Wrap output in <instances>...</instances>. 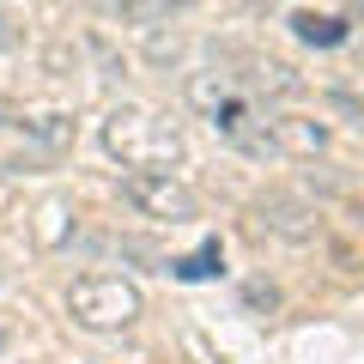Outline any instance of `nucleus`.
Returning a JSON list of instances; mask_svg holds the SVG:
<instances>
[{"mask_svg":"<svg viewBox=\"0 0 364 364\" xmlns=\"http://www.w3.org/2000/svg\"><path fill=\"white\" fill-rule=\"evenodd\" d=\"M140 310H146L140 286L122 279V273H85V279L67 286V316L91 334H122V328L140 322Z\"/></svg>","mask_w":364,"mask_h":364,"instance_id":"7ed1b4c3","label":"nucleus"},{"mask_svg":"<svg viewBox=\"0 0 364 364\" xmlns=\"http://www.w3.org/2000/svg\"><path fill=\"white\" fill-rule=\"evenodd\" d=\"M0 43H13V18H0Z\"/></svg>","mask_w":364,"mask_h":364,"instance_id":"4468645a","label":"nucleus"},{"mask_svg":"<svg viewBox=\"0 0 364 364\" xmlns=\"http://www.w3.org/2000/svg\"><path fill=\"white\" fill-rule=\"evenodd\" d=\"M122 200H128L140 219H170V225L200 219L195 188L182 176H170V170H128V176H122Z\"/></svg>","mask_w":364,"mask_h":364,"instance_id":"20e7f679","label":"nucleus"},{"mask_svg":"<svg viewBox=\"0 0 364 364\" xmlns=\"http://www.w3.org/2000/svg\"><path fill=\"white\" fill-rule=\"evenodd\" d=\"M243 304H249V310H273V304H279V291L261 286V279H249V286H243Z\"/></svg>","mask_w":364,"mask_h":364,"instance_id":"9b49d317","label":"nucleus"},{"mask_svg":"<svg viewBox=\"0 0 364 364\" xmlns=\"http://www.w3.org/2000/svg\"><path fill=\"white\" fill-rule=\"evenodd\" d=\"M291 31H298V43H310V49H340L346 43V18H328V13H291Z\"/></svg>","mask_w":364,"mask_h":364,"instance_id":"6e6552de","label":"nucleus"},{"mask_svg":"<svg viewBox=\"0 0 364 364\" xmlns=\"http://www.w3.org/2000/svg\"><path fill=\"white\" fill-rule=\"evenodd\" d=\"M273 146L279 158H316L328 146V122H310V116H273Z\"/></svg>","mask_w":364,"mask_h":364,"instance_id":"423d86ee","label":"nucleus"},{"mask_svg":"<svg viewBox=\"0 0 364 364\" xmlns=\"http://www.w3.org/2000/svg\"><path fill=\"white\" fill-rule=\"evenodd\" d=\"M249 91H255L261 104H267V97H298L304 91V79L291 73L286 61H249V79H243Z\"/></svg>","mask_w":364,"mask_h":364,"instance_id":"0eeeda50","label":"nucleus"},{"mask_svg":"<svg viewBox=\"0 0 364 364\" xmlns=\"http://www.w3.org/2000/svg\"><path fill=\"white\" fill-rule=\"evenodd\" d=\"M170 267H176L182 279H213V273L225 267V255H219V243H207L200 255H188V261H170Z\"/></svg>","mask_w":364,"mask_h":364,"instance_id":"1a4fd4ad","label":"nucleus"},{"mask_svg":"<svg viewBox=\"0 0 364 364\" xmlns=\"http://www.w3.org/2000/svg\"><path fill=\"white\" fill-rule=\"evenodd\" d=\"M104 6H109V13H128V18H146V13H152V0H104Z\"/></svg>","mask_w":364,"mask_h":364,"instance_id":"f8f14e48","label":"nucleus"},{"mask_svg":"<svg viewBox=\"0 0 364 364\" xmlns=\"http://www.w3.org/2000/svg\"><path fill=\"white\" fill-rule=\"evenodd\" d=\"M25 128L37 134V140L49 146V152H61V146L73 140V122H67V116H43V122H25Z\"/></svg>","mask_w":364,"mask_h":364,"instance_id":"9d476101","label":"nucleus"},{"mask_svg":"<svg viewBox=\"0 0 364 364\" xmlns=\"http://www.w3.org/2000/svg\"><path fill=\"white\" fill-rule=\"evenodd\" d=\"M346 18H352V25H364V0H346Z\"/></svg>","mask_w":364,"mask_h":364,"instance_id":"ddd939ff","label":"nucleus"},{"mask_svg":"<svg viewBox=\"0 0 364 364\" xmlns=\"http://www.w3.org/2000/svg\"><path fill=\"white\" fill-rule=\"evenodd\" d=\"M188 104L207 116V128L219 134L225 146H237V152H249V158H279L273 128H267L273 109L261 104L243 79L219 73V67H200V73H188Z\"/></svg>","mask_w":364,"mask_h":364,"instance_id":"f257e3e1","label":"nucleus"},{"mask_svg":"<svg viewBox=\"0 0 364 364\" xmlns=\"http://www.w3.org/2000/svg\"><path fill=\"white\" fill-rule=\"evenodd\" d=\"M109 158H122L128 170H170L182 158V134L170 128L152 109H109L104 128H97Z\"/></svg>","mask_w":364,"mask_h":364,"instance_id":"f03ea898","label":"nucleus"},{"mask_svg":"<svg viewBox=\"0 0 364 364\" xmlns=\"http://www.w3.org/2000/svg\"><path fill=\"white\" fill-rule=\"evenodd\" d=\"M255 225L273 231V237H286V243H316V237H322V213L304 195H261L255 200Z\"/></svg>","mask_w":364,"mask_h":364,"instance_id":"39448f33","label":"nucleus"},{"mask_svg":"<svg viewBox=\"0 0 364 364\" xmlns=\"http://www.w3.org/2000/svg\"><path fill=\"white\" fill-rule=\"evenodd\" d=\"M6 346H13V328H6V322H0V352H6Z\"/></svg>","mask_w":364,"mask_h":364,"instance_id":"2eb2a0df","label":"nucleus"}]
</instances>
